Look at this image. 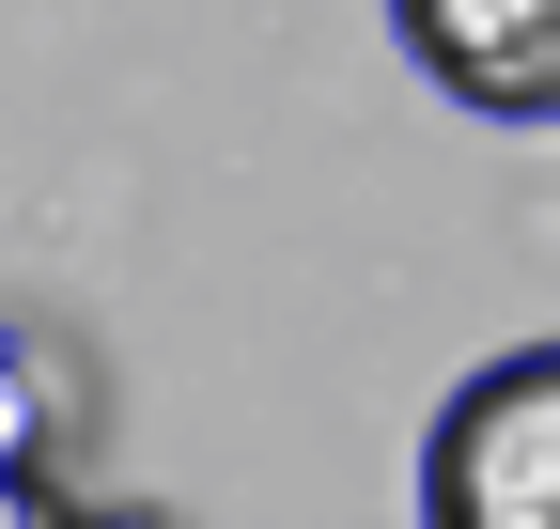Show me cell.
Here are the masks:
<instances>
[{
    "label": "cell",
    "instance_id": "obj_1",
    "mask_svg": "<svg viewBox=\"0 0 560 529\" xmlns=\"http://www.w3.org/2000/svg\"><path fill=\"white\" fill-rule=\"evenodd\" d=\"M420 529H560V343H514L436 389V421L405 451Z\"/></svg>",
    "mask_w": 560,
    "mask_h": 529
},
{
    "label": "cell",
    "instance_id": "obj_3",
    "mask_svg": "<svg viewBox=\"0 0 560 529\" xmlns=\"http://www.w3.org/2000/svg\"><path fill=\"white\" fill-rule=\"evenodd\" d=\"M47 451H62V389L32 343H0V468H47Z\"/></svg>",
    "mask_w": 560,
    "mask_h": 529
},
{
    "label": "cell",
    "instance_id": "obj_5",
    "mask_svg": "<svg viewBox=\"0 0 560 529\" xmlns=\"http://www.w3.org/2000/svg\"><path fill=\"white\" fill-rule=\"evenodd\" d=\"M79 529H187L172 498H79Z\"/></svg>",
    "mask_w": 560,
    "mask_h": 529
},
{
    "label": "cell",
    "instance_id": "obj_2",
    "mask_svg": "<svg viewBox=\"0 0 560 529\" xmlns=\"http://www.w3.org/2000/svg\"><path fill=\"white\" fill-rule=\"evenodd\" d=\"M405 62L482 125H560V0H389Z\"/></svg>",
    "mask_w": 560,
    "mask_h": 529
},
{
    "label": "cell",
    "instance_id": "obj_4",
    "mask_svg": "<svg viewBox=\"0 0 560 529\" xmlns=\"http://www.w3.org/2000/svg\"><path fill=\"white\" fill-rule=\"evenodd\" d=\"M0 529H79V498H62V468H0Z\"/></svg>",
    "mask_w": 560,
    "mask_h": 529
}]
</instances>
